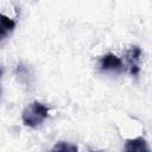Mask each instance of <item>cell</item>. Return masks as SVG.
I'll use <instances>...</instances> for the list:
<instances>
[{
	"instance_id": "1",
	"label": "cell",
	"mask_w": 152,
	"mask_h": 152,
	"mask_svg": "<svg viewBox=\"0 0 152 152\" xmlns=\"http://www.w3.org/2000/svg\"><path fill=\"white\" fill-rule=\"evenodd\" d=\"M48 116H49V108L39 101L31 102L25 107V109L21 113L23 124L31 128L39 127L48 119Z\"/></svg>"
},
{
	"instance_id": "2",
	"label": "cell",
	"mask_w": 152,
	"mask_h": 152,
	"mask_svg": "<svg viewBox=\"0 0 152 152\" xmlns=\"http://www.w3.org/2000/svg\"><path fill=\"white\" fill-rule=\"evenodd\" d=\"M100 69L102 71H121L124 69V64L120 57L108 52L100 58Z\"/></svg>"
},
{
	"instance_id": "3",
	"label": "cell",
	"mask_w": 152,
	"mask_h": 152,
	"mask_svg": "<svg viewBox=\"0 0 152 152\" xmlns=\"http://www.w3.org/2000/svg\"><path fill=\"white\" fill-rule=\"evenodd\" d=\"M126 62L127 66L129 70V74L132 76H137L140 71L139 68V62H140V56H141V50L139 46H131L126 51Z\"/></svg>"
},
{
	"instance_id": "4",
	"label": "cell",
	"mask_w": 152,
	"mask_h": 152,
	"mask_svg": "<svg viewBox=\"0 0 152 152\" xmlns=\"http://www.w3.org/2000/svg\"><path fill=\"white\" fill-rule=\"evenodd\" d=\"M124 150L128 152H144V151L148 152L150 147L147 146V142L144 138L138 137L134 139H128L124 146Z\"/></svg>"
},
{
	"instance_id": "5",
	"label": "cell",
	"mask_w": 152,
	"mask_h": 152,
	"mask_svg": "<svg viewBox=\"0 0 152 152\" xmlns=\"http://www.w3.org/2000/svg\"><path fill=\"white\" fill-rule=\"evenodd\" d=\"M14 28L15 21L4 14H0V42H2L8 34H11Z\"/></svg>"
},
{
	"instance_id": "6",
	"label": "cell",
	"mask_w": 152,
	"mask_h": 152,
	"mask_svg": "<svg viewBox=\"0 0 152 152\" xmlns=\"http://www.w3.org/2000/svg\"><path fill=\"white\" fill-rule=\"evenodd\" d=\"M51 151H63V152H76L78 151V147L76 145H72L70 142L66 141H58L52 148Z\"/></svg>"
},
{
	"instance_id": "7",
	"label": "cell",
	"mask_w": 152,
	"mask_h": 152,
	"mask_svg": "<svg viewBox=\"0 0 152 152\" xmlns=\"http://www.w3.org/2000/svg\"><path fill=\"white\" fill-rule=\"evenodd\" d=\"M2 72H4V71H2V68H1V66H0V77H1V76H2Z\"/></svg>"
},
{
	"instance_id": "8",
	"label": "cell",
	"mask_w": 152,
	"mask_h": 152,
	"mask_svg": "<svg viewBox=\"0 0 152 152\" xmlns=\"http://www.w3.org/2000/svg\"><path fill=\"white\" fill-rule=\"evenodd\" d=\"M0 94H1V88H0Z\"/></svg>"
}]
</instances>
